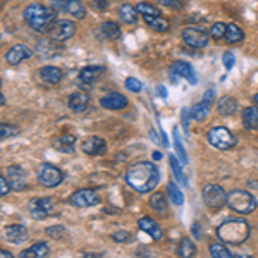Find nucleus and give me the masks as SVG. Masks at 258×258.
Listing matches in <instances>:
<instances>
[{
	"instance_id": "nucleus-1",
	"label": "nucleus",
	"mask_w": 258,
	"mask_h": 258,
	"mask_svg": "<svg viewBox=\"0 0 258 258\" xmlns=\"http://www.w3.org/2000/svg\"><path fill=\"white\" fill-rule=\"evenodd\" d=\"M126 182L141 195L152 193L160 182V170L153 162H136L126 170Z\"/></svg>"
},
{
	"instance_id": "nucleus-2",
	"label": "nucleus",
	"mask_w": 258,
	"mask_h": 258,
	"mask_svg": "<svg viewBox=\"0 0 258 258\" xmlns=\"http://www.w3.org/2000/svg\"><path fill=\"white\" fill-rule=\"evenodd\" d=\"M249 224L243 219H229L224 220L217 227V238L226 244L231 246H239V244L246 243L249 238Z\"/></svg>"
},
{
	"instance_id": "nucleus-3",
	"label": "nucleus",
	"mask_w": 258,
	"mask_h": 258,
	"mask_svg": "<svg viewBox=\"0 0 258 258\" xmlns=\"http://www.w3.org/2000/svg\"><path fill=\"white\" fill-rule=\"evenodd\" d=\"M24 21L31 30L38 33H48L52 24L57 21V11L48 9L41 4H31L24 9Z\"/></svg>"
},
{
	"instance_id": "nucleus-4",
	"label": "nucleus",
	"mask_w": 258,
	"mask_h": 258,
	"mask_svg": "<svg viewBox=\"0 0 258 258\" xmlns=\"http://www.w3.org/2000/svg\"><path fill=\"white\" fill-rule=\"evenodd\" d=\"M226 205L231 210H234L236 214H251V212L256 210L258 202L256 198L253 197L251 193L244 189H232L231 193H227V200H226Z\"/></svg>"
},
{
	"instance_id": "nucleus-5",
	"label": "nucleus",
	"mask_w": 258,
	"mask_h": 258,
	"mask_svg": "<svg viewBox=\"0 0 258 258\" xmlns=\"http://www.w3.org/2000/svg\"><path fill=\"white\" fill-rule=\"evenodd\" d=\"M207 138H209V143L212 147L217 150H231L236 147V136L224 126L212 127L207 133Z\"/></svg>"
},
{
	"instance_id": "nucleus-6",
	"label": "nucleus",
	"mask_w": 258,
	"mask_h": 258,
	"mask_svg": "<svg viewBox=\"0 0 258 258\" xmlns=\"http://www.w3.org/2000/svg\"><path fill=\"white\" fill-rule=\"evenodd\" d=\"M28 212L33 219L43 220L55 214V200L52 198H33L28 203Z\"/></svg>"
},
{
	"instance_id": "nucleus-7",
	"label": "nucleus",
	"mask_w": 258,
	"mask_h": 258,
	"mask_svg": "<svg viewBox=\"0 0 258 258\" xmlns=\"http://www.w3.org/2000/svg\"><path fill=\"white\" fill-rule=\"evenodd\" d=\"M203 203L209 207L210 210H219L226 205L227 193L224 191L222 186L219 184H207L203 188Z\"/></svg>"
},
{
	"instance_id": "nucleus-8",
	"label": "nucleus",
	"mask_w": 258,
	"mask_h": 258,
	"mask_svg": "<svg viewBox=\"0 0 258 258\" xmlns=\"http://www.w3.org/2000/svg\"><path fill=\"white\" fill-rule=\"evenodd\" d=\"M64 181V174L52 164H41L38 167V182L45 188H55Z\"/></svg>"
},
{
	"instance_id": "nucleus-9",
	"label": "nucleus",
	"mask_w": 258,
	"mask_h": 258,
	"mask_svg": "<svg viewBox=\"0 0 258 258\" xmlns=\"http://www.w3.org/2000/svg\"><path fill=\"white\" fill-rule=\"evenodd\" d=\"M69 203L76 209H88V207L98 205L100 203V197L95 189L91 188H83L74 191L69 197Z\"/></svg>"
},
{
	"instance_id": "nucleus-10",
	"label": "nucleus",
	"mask_w": 258,
	"mask_h": 258,
	"mask_svg": "<svg viewBox=\"0 0 258 258\" xmlns=\"http://www.w3.org/2000/svg\"><path fill=\"white\" fill-rule=\"evenodd\" d=\"M74 33H76V24L69 19H59L52 24V28L48 30V38L55 40V41H66L69 38H73Z\"/></svg>"
},
{
	"instance_id": "nucleus-11",
	"label": "nucleus",
	"mask_w": 258,
	"mask_h": 258,
	"mask_svg": "<svg viewBox=\"0 0 258 258\" xmlns=\"http://www.w3.org/2000/svg\"><path fill=\"white\" fill-rule=\"evenodd\" d=\"M181 36H182V41L191 48H203V47H207L210 41V35H207L205 31L198 30V28H184Z\"/></svg>"
},
{
	"instance_id": "nucleus-12",
	"label": "nucleus",
	"mask_w": 258,
	"mask_h": 258,
	"mask_svg": "<svg viewBox=\"0 0 258 258\" xmlns=\"http://www.w3.org/2000/svg\"><path fill=\"white\" fill-rule=\"evenodd\" d=\"M100 105L107 110H122L129 105V100L124 97V95L112 91V93H107L100 98Z\"/></svg>"
},
{
	"instance_id": "nucleus-13",
	"label": "nucleus",
	"mask_w": 258,
	"mask_h": 258,
	"mask_svg": "<svg viewBox=\"0 0 258 258\" xmlns=\"http://www.w3.org/2000/svg\"><path fill=\"white\" fill-rule=\"evenodd\" d=\"M7 181L11 184L12 191H23L26 189V172L19 165H11L7 169Z\"/></svg>"
},
{
	"instance_id": "nucleus-14",
	"label": "nucleus",
	"mask_w": 258,
	"mask_h": 258,
	"mask_svg": "<svg viewBox=\"0 0 258 258\" xmlns=\"http://www.w3.org/2000/svg\"><path fill=\"white\" fill-rule=\"evenodd\" d=\"M81 150L86 155H91V157L103 155V153L107 152V143H105V140L98 138V136H90V138L83 140Z\"/></svg>"
},
{
	"instance_id": "nucleus-15",
	"label": "nucleus",
	"mask_w": 258,
	"mask_h": 258,
	"mask_svg": "<svg viewBox=\"0 0 258 258\" xmlns=\"http://www.w3.org/2000/svg\"><path fill=\"white\" fill-rule=\"evenodd\" d=\"M90 105V95L86 91H74V93L69 95L68 98V107L76 114H83Z\"/></svg>"
},
{
	"instance_id": "nucleus-16",
	"label": "nucleus",
	"mask_w": 258,
	"mask_h": 258,
	"mask_svg": "<svg viewBox=\"0 0 258 258\" xmlns=\"http://www.w3.org/2000/svg\"><path fill=\"white\" fill-rule=\"evenodd\" d=\"M31 55H33L31 48L19 43V45H14V47L6 53V60H7V64H11V66H18L23 60L30 59Z\"/></svg>"
},
{
	"instance_id": "nucleus-17",
	"label": "nucleus",
	"mask_w": 258,
	"mask_h": 258,
	"mask_svg": "<svg viewBox=\"0 0 258 258\" xmlns=\"http://www.w3.org/2000/svg\"><path fill=\"white\" fill-rule=\"evenodd\" d=\"M6 238L14 244H21L28 239V229L26 226H21V224H12V226H7L6 231H4Z\"/></svg>"
},
{
	"instance_id": "nucleus-18",
	"label": "nucleus",
	"mask_w": 258,
	"mask_h": 258,
	"mask_svg": "<svg viewBox=\"0 0 258 258\" xmlns=\"http://www.w3.org/2000/svg\"><path fill=\"white\" fill-rule=\"evenodd\" d=\"M170 73L176 74V76H181L184 78V80H188L191 85H197V74H195L193 68L188 64V62L184 60H176L172 64V69H170Z\"/></svg>"
},
{
	"instance_id": "nucleus-19",
	"label": "nucleus",
	"mask_w": 258,
	"mask_h": 258,
	"mask_svg": "<svg viewBox=\"0 0 258 258\" xmlns=\"http://www.w3.org/2000/svg\"><path fill=\"white\" fill-rule=\"evenodd\" d=\"M138 226H140L141 231L147 232V234H148L152 239L159 241V239L164 238V231H162V227H160L159 224H157L153 219H150V217H143V219H140Z\"/></svg>"
},
{
	"instance_id": "nucleus-20",
	"label": "nucleus",
	"mask_w": 258,
	"mask_h": 258,
	"mask_svg": "<svg viewBox=\"0 0 258 258\" xmlns=\"http://www.w3.org/2000/svg\"><path fill=\"white\" fill-rule=\"evenodd\" d=\"M62 78H64V73L55 66H45V68L40 69V80L47 83V85H59Z\"/></svg>"
},
{
	"instance_id": "nucleus-21",
	"label": "nucleus",
	"mask_w": 258,
	"mask_h": 258,
	"mask_svg": "<svg viewBox=\"0 0 258 258\" xmlns=\"http://www.w3.org/2000/svg\"><path fill=\"white\" fill-rule=\"evenodd\" d=\"M53 148L59 150L62 153H73L74 150H76V136L74 135H62L59 138L53 140Z\"/></svg>"
},
{
	"instance_id": "nucleus-22",
	"label": "nucleus",
	"mask_w": 258,
	"mask_h": 258,
	"mask_svg": "<svg viewBox=\"0 0 258 258\" xmlns=\"http://www.w3.org/2000/svg\"><path fill=\"white\" fill-rule=\"evenodd\" d=\"M55 40L52 38H45V40H40L38 45H36V53L43 59H50V57H55L59 53V47L53 43Z\"/></svg>"
},
{
	"instance_id": "nucleus-23",
	"label": "nucleus",
	"mask_w": 258,
	"mask_h": 258,
	"mask_svg": "<svg viewBox=\"0 0 258 258\" xmlns=\"http://www.w3.org/2000/svg\"><path fill=\"white\" fill-rule=\"evenodd\" d=\"M239 109V102L234 97H222L217 102V112L220 115H234Z\"/></svg>"
},
{
	"instance_id": "nucleus-24",
	"label": "nucleus",
	"mask_w": 258,
	"mask_h": 258,
	"mask_svg": "<svg viewBox=\"0 0 258 258\" xmlns=\"http://www.w3.org/2000/svg\"><path fill=\"white\" fill-rule=\"evenodd\" d=\"M103 71L105 69L100 68V66H88V68H83L81 73H80V81L83 83V85H93Z\"/></svg>"
},
{
	"instance_id": "nucleus-25",
	"label": "nucleus",
	"mask_w": 258,
	"mask_h": 258,
	"mask_svg": "<svg viewBox=\"0 0 258 258\" xmlns=\"http://www.w3.org/2000/svg\"><path fill=\"white\" fill-rule=\"evenodd\" d=\"M48 253H50V246L47 243H36L28 249H24V251H21L19 256H23V258H43V256H47Z\"/></svg>"
},
{
	"instance_id": "nucleus-26",
	"label": "nucleus",
	"mask_w": 258,
	"mask_h": 258,
	"mask_svg": "<svg viewBox=\"0 0 258 258\" xmlns=\"http://www.w3.org/2000/svg\"><path fill=\"white\" fill-rule=\"evenodd\" d=\"M119 16H120V21H122V23L135 24L136 21H138L140 12L135 6H131V4H122V6L119 7Z\"/></svg>"
},
{
	"instance_id": "nucleus-27",
	"label": "nucleus",
	"mask_w": 258,
	"mask_h": 258,
	"mask_svg": "<svg viewBox=\"0 0 258 258\" xmlns=\"http://www.w3.org/2000/svg\"><path fill=\"white\" fill-rule=\"evenodd\" d=\"M143 19L147 23V26L153 31L167 33L170 30V23L165 18H162V16H153V18H143Z\"/></svg>"
},
{
	"instance_id": "nucleus-28",
	"label": "nucleus",
	"mask_w": 258,
	"mask_h": 258,
	"mask_svg": "<svg viewBox=\"0 0 258 258\" xmlns=\"http://www.w3.org/2000/svg\"><path fill=\"white\" fill-rule=\"evenodd\" d=\"M224 40H226L227 43H231V45L239 43V41L244 40V31L241 30L238 24L229 23V24H226V38H224Z\"/></svg>"
},
{
	"instance_id": "nucleus-29",
	"label": "nucleus",
	"mask_w": 258,
	"mask_h": 258,
	"mask_svg": "<svg viewBox=\"0 0 258 258\" xmlns=\"http://www.w3.org/2000/svg\"><path fill=\"white\" fill-rule=\"evenodd\" d=\"M243 126L246 129H258V105L243 110Z\"/></svg>"
},
{
	"instance_id": "nucleus-30",
	"label": "nucleus",
	"mask_w": 258,
	"mask_h": 258,
	"mask_svg": "<svg viewBox=\"0 0 258 258\" xmlns=\"http://www.w3.org/2000/svg\"><path fill=\"white\" fill-rule=\"evenodd\" d=\"M64 11L73 16L74 19H85V16H86L85 4H83L81 0H69Z\"/></svg>"
},
{
	"instance_id": "nucleus-31",
	"label": "nucleus",
	"mask_w": 258,
	"mask_h": 258,
	"mask_svg": "<svg viewBox=\"0 0 258 258\" xmlns=\"http://www.w3.org/2000/svg\"><path fill=\"white\" fill-rule=\"evenodd\" d=\"M150 207H152L155 212L159 214H165L169 209V203H167V198H165L164 193H153L150 197Z\"/></svg>"
},
{
	"instance_id": "nucleus-32",
	"label": "nucleus",
	"mask_w": 258,
	"mask_h": 258,
	"mask_svg": "<svg viewBox=\"0 0 258 258\" xmlns=\"http://www.w3.org/2000/svg\"><path fill=\"white\" fill-rule=\"evenodd\" d=\"M177 255L182 256V258H189V256L197 255V246H195L193 241H191L189 238H182L181 243H179V246H177Z\"/></svg>"
},
{
	"instance_id": "nucleus-33",
	"label": "nucleus",
	"mask_w": 258,
	"mask_h": 258,
	"mask_svg": "<svg viewBox=\"0 0 258 258\" xmlns=\"http://www.w3.org/2000/svg\"><path fill=\"white\" fill-rule=\"evenodd\" d=\"M169 164H170V169H172L174 176H176V181L181 182L182 186H188V177H186V174L182 172L181 164L177 162V157L176 155H170L169 157Z\"/></svg>"
},
{
	"instance_id": "nucleus-34",
	"label": "nucleus",
	"mask_w": 258,
	"mask_h": 258,
	"mask_svg": "<svg viewBox=\"0 0 258 258\" xmlns=\"http://www.w3.org/2000/svg\"><path fill=\"white\" fill-rule=\"evenodd\" d=\"M102 31H103V35L110 40L120 38V26L117 23H114V21H105V23H102Z\"/></svg>"
},
{
	"instance_id": "nucleus-35",
	"label": "nucleus",
	"mask_w": 258,
	"mask_h": 258,
	"mask_svg": "<svg viewBox=\"0 0 258 258\" xmlns=\"http://www.w3.org/2000/svg\"><path fill=\"white\" fill-rule=\"evenodd\" d=\"M209 251H210V255L214 258H231V256H234L231 253V249H229L224 243H212L209 246Z\"/></svg>"
},
{
	"instance_id": "nucleus-36",
	"label": "nucleus",
	"mask_w": 258,
	"mask_h": 258,
	"mask_svg": "<svg viewBox=\"0 0 258 258\" xmlns=\"http://www.w3.org/2000/svg\"><path fill=\"white\" fill-rule=\"evenodd\" d=\"M172 136H174V145H176V153H177L179 160H181L182 165H186V164H188V155H186V150H184V147H182L181 135H179V129L177 127H174Z\"/></svg>"
},
{
	"instance_id": "nucleus-37",
	"label": "nucleus",
	"mask_w": 258,
	"mask_h": 258,
	"mask_svg": "<svg viewBox=\"0 0 258 258\" xmlns=\"http://www.w3.org/2000/svg\"><path fill=\"white\" fill-rule=\"evenodd\" d=\"M167 191H169V197H170V202L174 203V205H179L181 207L182 203H184V197H182L181 189L177 188V184L174 181H170L167 184Z\"/></svg>"
},
{
	"instance_id": "nucleus-38",
	"label": "nucleus",
	"mask_w": 258,
	"mask_h": 258,
	"mask_svg": "<svg viewBox=\"0 0 258 258\" xmlns=\"http://www.w3.org/2000/svg\"><path fill=\"white\" fill-rule=\"evenodd\" d=\"M136 9L143 18H153V16H160V11L157 9L153 4H148V2H140L138 6H136Z\"/></svg>"
},
{
	"instance_id": "nucleus-39",
	"label": "nucleus",
	"mask_w": 258,
	"mask_h": 258,
	"mask_svg": "<svg viewBox=\"0 0 258 258\" xmlns=\"http://www.w3.org/2000/svg\"><path fill=\"white\" fill-rule=\"evenodd\" d=\"M209 112H210V107L207 105V103L200 102L191 109V115H193L195 120H205L207 115H209Z\"/></svg>"
},
{
	"instance_id": "nucleus-40",
	"label": "nucleus",
	"mask_w": 258,
	"mask_h": 258,
	"mask_svg": "<svg viewBox=\"0 0 258 258\" xmlns=\"http://www.w3.org/2000/svg\"><path fill=\"white\" fill-rule=\"evenodd\" d=\"M209 35L214 40H224V38H226V24H224V23H215L214 26L210 28Z\"/></svg>"
},
{
	"instance_id": "nucleus-41",
	"label": "nucleus",
	"mask_w": 258,
	"mask_h": 258,
	"mask_svg": "<svg viewBox=\"0 0 258 258\" xmlns=\"http://www.w3.org/2000/svg\"><path fill=\"white\" fill-rule=\"evenodd\" d=\"M19 129L16 126H12V124H0V138H7V136H14L18 135Z\"/></svg>"
},
{
	"instance_id": "nucleus-42",
	"label": "nucleus",
	"mask_w": 258,
	"mask_h": 258,
	"mask_svg": "<svg viewBox=\"0 0 258 258\" xmlns=\"http://www.w3.org/2000/svg\"><path fill=\"white\" fill-rule=\"evenodd\" d=\"M126 88L129 91H135V93H138V91H141V81L136 80V78H127V80H126Z\"/></svg>"
},
{
	"instance_id": "nucleus-43",
	"label": "nucleus",
	"mask_w": 258,
	"mask_h": 258,
	"mask_svg": "<svg viewBox=\"0 0 258 258\" xmlns=\"http://www.w3.org/2000/svg\"><path fill=\"white\" fill-rule=\"evenodd\" d=\"M222 64H224V68H226V69H232V68H234V64H236V57L232 55L231 52H226L222 55Z\"/></svg>"
},
{
	"instance_id": "nucleus-44",
	"label": "nucleus",
	"mask_w": 258,
	"mask_h": 258,
	"mask_svg": "<svg viewBox=\"0 0 258 258\" xmlns=\"http://www.w3.org/2000/svg\"><path fill=\"white\" fill-rule=\"evenodd\" d=\"M112 239H114L115 243H129V241H131V234L126 231H120V232L112 234Z\"/></svg>"
},
{
	"instance_id": "nucleus-45",
	"label": "nucleus",
	"mask_w": 258,
	"mask_h": 258,
	"mask_svg": "<svg viewBox=\"0 0 258 258\" xmlns=\"http://www.w3.org/2000/svg\"><path fill=\"white\" fill-rule=\"evenodd\" d=\"M47 234L50 236V238H55V239H59V238H62V234H64V227H62V226L47 227Z\"/></svg>"
},
{
	"instance_id": "nucleus-46",
	"label": "nucleus",
	"mask_w": 258,
	"mask_h": 258,
	"mask_svg": "<svg viewBox=\"0 0 258 258\" xmlns=\"http://www.w3.org/2000/svg\"><path fill=\"white\" fill-rule=\"evenodd\" d=\"M11 193V184L7 181V177L0 176V197H6V195Z\"/></svg>"
},
{
	"instance_id": "nucleus-47",
	"label": "nucleus",
	"mask_w": 258,
	"mask_h": 258,
	"mask_svg": "<svg viewBox=\"0 0 258 258\" xmlns=\"http://www.w3.org/2000/svg\"><path fill=\"white\" fill-rule=\"evenodd\" d=\"M162 6L165 7H172V9H181L182 4H184V0H159Z\"/></svg>"
},
{
	"instance_id": "nucleus-48",
	"label": "nucleus",
	"mask_w": 258,
	"mask_h": 258,
	"mask_svg": "<svg viewBox=\"0 0 258 258\" xmlns=\"http://www.w3.org/2000/svg\"><path fill=\"white\" fill-rule=\"evenodd\" d=\"M93 6L97 11L103 12V11L109 9V0H93Z\"/></svg>"
},
{
	"instance_id": "nucleus-49",
	"label": "nucleus",
	"mask_w": 258,
	"mask_h": 258,
	"mask_svg": "<svg viewBox=\"0 0 258 258\" xmlns=\"http://www.w3.org/2000/svg\"><path fill=\"white\" fill-rule=\"evenodd\" d=\"M202 102H203V103H207L209 107L214 105V102H215V93H214V90H209V91H207V95L203 97Z\"/></svg>"
},
{
	"instance_id": "nucleus-50",
	"label": "nucleus",
	"mask_w": 258,
	"mask_h": 258,
	"mask_svg": "<svg viewBox=\"0 0 258 258\" xmlns=\"http://www.w3.org/2000/svg\"><path fill=\"white\" fill-rule=\"evenodd\" d=\"M50 2H52V7H53V9L64 11V9H66V6H68L69 0H50Z\"/></svg>"
},
{
	"instance_id": "nucleus-51",
	"label": "nucleus",
	"mask_w": 258,
	"mask_h": 258,
	"mask_svg": "<svg viewBox=\"0 0 258 258\" xmlns=\"http://www.w3.org/2000/svg\"><path fill=\"white\" fill-rule=\"evenodd\" d=\"M188 114H189V109H184V110H182V126H184V131H189V126H188Z\"/></svg>"
},
{
	"instance_id": "nucleus-52",
	"label": "nucleus",
	"mask_w": 258,
	"mask_h": 258,
	"mask_svg": "<svg viewBox=\"0 0 258 258\" xmlns=\"http://www.w3.org/2000/svg\"><path fill=\"white\" fill-rule=\"evenodd\" d=\"M193 234L197 236V238H200V226L198 224H193Z\"/></svg>"
},
{
	"instance_id": "nucleus-53",
	"label": "nucleus",
	"mask_w": 258,
	"mask_h": 258,
	"mask_svg": "<svg viewBox=\"0 0 258 258\" xmlns=\"http://www.w3.org/2000/svg\"><path fill=\"white\" fill-rule=\"evenodd\" d=\"M0 256L9 258V256H12V255H11V251H6V249H0Z\"/></svg>"
},
{
	"instance_id": "nucleus-54",
	"label": "nucleus",
	"mask_w": 258,
	"mask_h": 258,
	"mask_svg": "<svg viewBox=\"0 0 258 258\" xmlns=\"http://www.w3.org/2000/svg\"><path fill=\"white\" fill-rule=\"evenodd\" d=\"M159 95H160V97H167V93H165V88H164V86H159Z\"/></svg>"
},
{
	"instance_id": "nucleus-55",
	"label": "nucleus",
	"mask_w": 258,
	"mask_h": 258,
	"mask_svg": "<svg viewBox=\"0 0 258 258\" xmlns=\"http://www.w3.org/2000/svg\"><path fill=\"white\" fill-rule=\"evenodd\" d=\"M2 105H6V97L0 93V107H2Z\"/></svg>"
},
{
	"instance_id": "nucleus-56",
	"label": "nucleus",
	"mask_w": 258,
	"mask_h": 258,
	"mask_svg": "<svg viewBox=\"0 0 258 258\" xmlns=\"http://www.w3.org/2000/svg\"><path fill=\"white\" fill-rule=\"evenodd\" d=\"M160 157H162V155H160V153H159V152H155V153H153V159H155V160H159V159H160Z\"/></svg>"
},
{
	"instance_id": "nucleus-57",
	"label": "nucleus",
	"mask_w": 258,
	"mask_h": 258,
	"mask_svg": "<svg viewBox=\"0 0 258 258\" xmlns=\"http://www.w3.org/2000/svg\"><path fill=\"white\" fill-rule=\"evenodd\" d=\"M253 102H255V103H256V105H258V93L255 95V97H253Z\"/></svg>"
},
{
	"instance_id": "nucleus-58",
	"label": "nucleus",
	"mask_w": 258,
	"mask_h": 258,
	"mask_svg": "<svg viewBox=\"0 0 258 258\" xmlns=\"http://www.w3.org/2000/svg\"><path fill=\"white\" fill-rule=\"evenodd\" d=\"M0 86H2V80H0Z\"/></svg>"
},
{
	"instance_id": "nucleus-59",
	"label": "nucleus",
	"mask_w": 258,
	"mask_h": 258,
	"mask_svg": "<svg viewBox=\"0 0 258 258\" xmlns=\"http://www.w3.org/2000/svg\"><path fill=\"white\" fill-rule=\"evenodd\" d=\"M0 124H2V122H0Z\"/></svg>"
}]
</instances>
